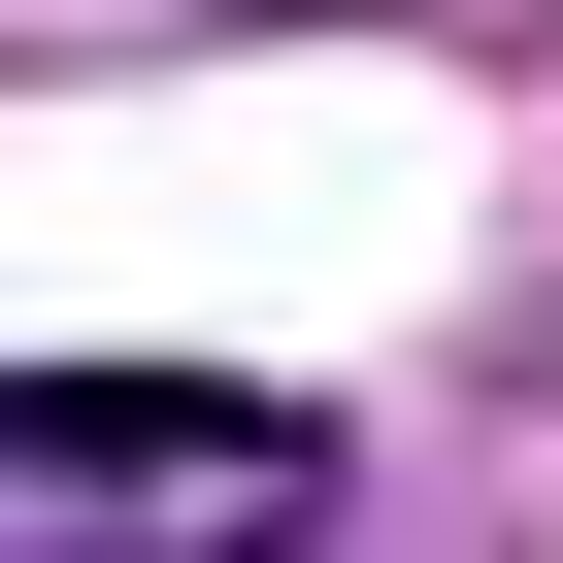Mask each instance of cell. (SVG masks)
<instances>
[{
    "mask_svg": "<svg viewBox=\"0 0 563 563\" xmlns=\"http://www.w3.org/2000/svg\"><path fill=\"white\" fill-rule=\"evenodd\" d=\"M299 530H332V398H232V365L0 398V563H299Z\"/></svg>",
    "mask_w": 563,
    "mask_h": 563,
    "instance_id": "6da1fadb",
    "label": "cell"
}]
</instances>
